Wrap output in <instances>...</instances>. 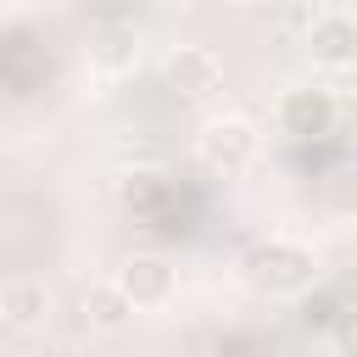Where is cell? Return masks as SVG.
Wrapping results in <instances>:
<instances>
[{
    "mask_svg": "<svg viewBox=\"0 0 357 357\" xmlns=\"http://www.w3.org/2000/svg\"><path fill=\"white\" fill-rule=\"evenodd\" d=\"M240 279L262 296H296L312 284V251L301 240H284V234H268L257 245H245L240 257Z\"/></svg>",
    "mask_w": 357,
    "mask_h": 357,
    "instance_id": "obj_1",
    "label": "cell"
},
{
    "mask_svg": "<svg viewBox=\"0 0 357 357\" xmlns=\"http://www.w3.org/2000/svg\"><path fill=\"white\" fill-rule=\"evenodd\" d=\"M112 284L128 296V307H134V312H156V307H167V301H173L178 273H173V262H167V257L139 251V257H128V262L117 268V279H112Z\"/></svg>",
    "mask_w": 357,
    "mask_h": 357,
    "instance_id": "obj_2",
    "label": "cell"
},
{
    "mask_svg": "<svg viewBox=\"0 0 357 357\" xmlns=\"http://www.w3.org/2000/svg\"><path fill=\"white\" fill-rule=\"evenodd\" d=\"M201 162L212 167V173H240V167H251V156H257V128L245 123V117H212L206 128H201Z\"/></svg>",
    "mask_w": 357,
    "mask_h": 357,
    "instance_id": "obj_3",
    "label": "cell"
},
{
    "mask_svg": "<svg viewBox=\"0 0 357 357\" xmlns=\"http://www.w3.org/2000/svg\"><path fill=\"white\" fill-rule=\"evenodd\" d=\"M335 117H340V100H335L329 89H318V84H312V89H290L284 106H279V123H284V134H296V139L329 134Z\"/></svg>",
    "mask_w": 357,
    "mask_h": 357,
    "instance_id": "obj_4",
    "label": "cell"
},
{
    "mask_svg": "<svg viewBox=\"0 0 357 357\" xmlns=\"http://www.w3.org/2000/svg\"><path fill=\"white\" fill-rule=\"evenodd\" d=\"M307 50H312L318 67L346 73V67L357 61V28H351V17H346V11H324V17L312 22V33H307Z\"/></svg>",
    "mask_w": 357,
    "mask_h": 357,
    "instance_id": "obj_5",
    "label": "cell"
},
{
    "mask_svg": "<svg viewBox=\"0 0 357 357\" xmlns=\"http://www.w3.org/2000/svg\"><path fill=\"white\" fill-rule=\"evenodd\" d=\"M167 84H173L178 95L201 100V95H212V89L223 84V61H218L206 45H178V50L167 56Z\"/></svg>",
    "mask_w": 357,
    "mask_h": 357,
    "instance_id": "obj_6",
    "label": "cell"
},
{
    "mask_svg": "<svg viewBox=\"0 0 357 357\" xmlns=\"http://www.w3.org/2000/svg\"><path fill=\"white\" fill-rule=\"evenodd\" d=\"M45 318H50V290H45V279H11V284H0V324H6V329L33 335V329H45Z\"/></svg>",
    "mask_w": 357,
    "mask_h": 357,
    "instance_id": "obj_7",
    "label": "cell"
},
{
    "mask_svg": "<svg viewBox=\"0 0 357 357\" xmlns=\"http://www.w3.org/2000/svg\"><path fill=\"white\" fill-rule=\"evenodd\" d=\"M84 312H89V324L95 329H123L128 318H134V307H128V296L112 284V279H100V284H89V296H84Z\"/></svg>",
    "mask_w": 357,
    "mask_h": 357,
    "instance_id": "obj_8",
    "label": "cell"
},
{
    "mask_svg": "<svg viewBox=\"0 0 357 357\" xmlns=\"http://www.w3.org/2000/svg\"><path fill=\"white\" fill-rule=\"evenodd\" d=\"M229 6H262V0H229Z\"/></svg>",
    "mask_w": 357,
    "mask_h": 357,
    "instance_id": "obj_9",
    "label": "cell"
},
{
    "mask_svg": "<svg viewBox=\"0 0 357 357\" xmlns=\"http://www.w3.org/2000/svg\"><path fill=\"white\" fill-rule=\"evenodd\" d=\"M84 6H112V0H84Z\"/></svg>",
    "mask_w": 357,
    "mask_h": 357,
    "instance_id": "obj_10",
    "label": "cell"
}]
</instances>
